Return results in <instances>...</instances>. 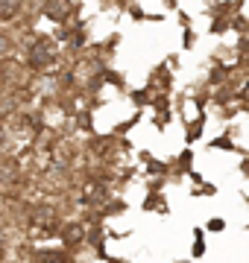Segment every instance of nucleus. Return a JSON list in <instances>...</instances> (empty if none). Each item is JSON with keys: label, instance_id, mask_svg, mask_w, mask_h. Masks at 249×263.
Wrapping results in <instances>:
<instances>
[{"label": "nucleus", "instance_id": "7ed1b4c3", "mask_svg": "<svg viewBox=\"0 0 249 263\" xmlns=\"http://www.w3.org/2000/svg\"><path fill=\"white\" fill-rule=\"evenodd\" d=\"M24 0H0V21H12L21 12Z\"/></svg>", "mask_w": 249, "mask_h": 263}, {"label": "nucleus", "instance_id": "39448f33", "mask_svg": "<svg viewBox=\"0 0 249 263\" xmlns=\"http://www.w3.org/2000/svg\"><path fill=\"white\" fill-rule=\"evenodd\" d=\"M9 53H12V38L6 32H0V59L9 56Z\"/></svg>", "mask_w": 249, "mask_h": 263}, {"label": "nucleus", "instance_id": "20e7f679", "mask_svg": "<svg viewBox=\"0 0 249 263\" xmlns=\"http://www.w3.org/2000/svg\"><path fill=\"white\" fill-rule=\"evenodd\" d=\"M62 237H65V243H67V246L79 243V240H82V226H67Z\"/></svg>", "mask_w": 249, "mask_h": 263}, {"label": "nucleus", "instance_id": "f03ea898", "mask_svg": "<svg viewBox=\"0 0 249 263\" xmlns=\"http://www.w3.org/2000/svg\"><path fill=\"white\" fill-rule=\"evenodd\" d=\"M67 0H44V12H47L53 21H65L67 18Z\"/></svg>", "mask_w": 249, "mask_h": 263}, {"label": "nucleus", "instance_id": "f257e3e1", "mask_svg": "<svg viewBox=\"0 0 249 263\" xmlns=\"http://www.w3.org/2000/svg\"><path fill=\"white\" fill-rule=\"evenodd\" d=\"M29 62H32V67H50L56 62V47L50 41H35L29 50Z\"/></svg>", "mask_w": 249, "mask_h": 263}]
</instances>
